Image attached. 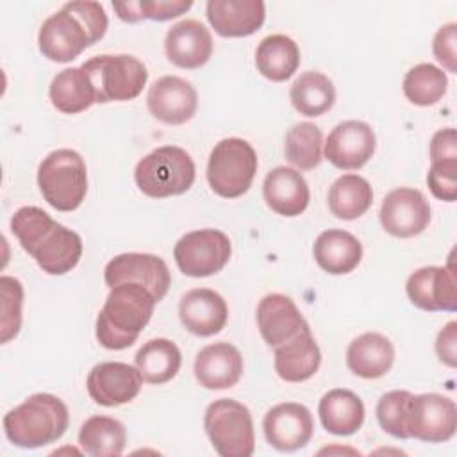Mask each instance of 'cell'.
Masks as SVG:
<instances>
[{
  "label": "cell",
  "mask_w": 457,
  "mask_h": 457,
  "mask_svg": "<svg viewBox=\"0 0 457 457\" xmlns=\"http://www.w3.org/2000/svg\"><path fill=\"white\" fill-rule=\"evenodd\" d=\"M427 184L437 200L455 202V198H457V161L430 162Z\"/></svg>",
  "instance_id": "f35d334b"
},
{
  "label": "cell",
  "mask_w": 457,
  "mask_h": 457,
  "mask_svg": "<svg viewBox=\"0 0 457 457\" xmlns=\"http://www.w3.org/2000/svg\"><path fill=\"white\" fill-rule=\"evenodd\" d=\"M146 105L155 120L166 125H180L195 116L198 95L186 79L164 75L148 89Z\"/></svg>",
  "instance_id": "ac0fdd59"
},
{
  "label": "cell",
  "mask_w": 457,
  "mask_h": 457,
  "mask_svg": "<svg viewBox=\"0 0 457 457\" xmlns=\"http://www.w3.org/2000/svg\"><path fill=\"white\" fill-rule=\"evenodd\" d=\"M62 7L79 18V21L84 25L87 34L91 36L93 45L104 37L109 20L102 4L91 2V0H77V2H68Z\"/></svg>",
  "instance_id": "ab89813d"
},
{
  "label": "cell",
  "mask_w": 457,
  "mask_h": 457,
  "mask_svg": "<svg viewBox=\"0 0 457 457\" xmlns=\"http://www.w3.org/2000/svg\"><path fill=\"white\" fill-rule=\"evenodd\" d=\"M243 375L239 350L225 341L204 346L195 359V377L205 389H228Z\"/></svg>",
  "instance_id": "603a6c76"
},
{
  "label": "cell",
  "mask_w": 457,
  "mask_h": 457,
  "mask_svg": "<svg viewBox=\"0 0 457 457\" xmlns=\"http://www.w3.org/2000/svg\"><path fill=\"white\" fill-rule=\"evenodd\" d=\"M96 95V104L129 102L143 91L148 71L146 66L134 55H96L80 66Z\"/></svg>",
  "instance_id": "8992f818"
},
{
  "label": "cell",
  "mask_w": 457,
  "mask_h": 457,
  "mask_svg": "<svg viewBox=\"0 0 457 457\" xmlns=\"http://www.w3.org/2000/svg\"><path fill=\"white\" fill-rule=\"evenodd\" d=\"M257 173V154L241 137H227L216 143L207 162V182L223 198L245 195Z\"/></svg>",
  "instance_id": "ba28073f"
},
{
  "label": "cell",
  "mask_w": 457,
  "mask_h": 457,
  "mask_svg": "<svg viewBox=\"0 0 457 457\" xmlns=\"http://www.w3.org/2000/svg\"><path fill=\"white\" fill-rule=\"evenodd\" d=\"M114 11L118 12V18L129 23H136L141 18V11H139V2H112Z\"/></svg>",
  "instance_id": "f6af8a7d"
},
{
  "label": "cell",
  "mask_w": 457,
  "mask_h": 457,
  "mask_svg": "<svg viewBox=\"0 0 457 457\" xmlns=\"http://www.w3.org/2000/svg\"><path fill=\"white\" fill-rule=\"evenodd\" d=\"M262 195L271 211L287 218L302 214L311 200L307 180L287 166H277L264 177Z\"/></svg>",
  "instance_id": "cb8c5ba5"
},
{
  "label": "cell",
  "mask_w": 457,
  "mask_h": 457,
  "mask_svg": "<svg viewBox=\"0 0 457 457\" xmlns=\"http://www.w3.org/2000/svg\"><path fill=\"white\" fill-rule=\"evenodd\" d=\"M191 0H139V11L143 20L166 21L189 11Z\"/></svg>",
  "instance_id": "b9f144b4"
},
{
  "label": "cell",
  "mask_w": 457,
  "mask_h": 457,
  "mask_svg": "<svg viewBox=\"0 0 457 457\" xmlns=\"http://www.w3.org/2000/svg\"><path fill=\"white\" fill-rule=\"evenodd\" d=\"M375 152L373 129L359 120L337 123L327 137L325 159L339 170L362 168Z\"/></svg>",
  "instance_id": "e0dca14e"
},
{
  "label": "cell",
  "mask_w": 457,
  "mask_h": 457,
  "mask_svg": "<svg viewBox=\"0 0 457 457\" xmlns=\"http://www.w3.org/2000/svg\"><path fill=\"white\" fill-rule=\"evenodd\" d=\"M37 45L41 54L54 62H70L79 57L87 46L93 45L91 36L70 11L50 14L37 34Z\"/></svg>",
  "instance_id": "5bb4252c"
},
{
  "label": "cell",
  "mask_w": 457,
  "mask_h": 457,
  "mask_svg": "<svg viewBox=\"0 0 457 457\" xmlns=\"http://www.w3.org/2000/svg\"><path fill=\"white\" fill-rule=\"evenodd\" d=\"M104 280L109 287L125 282H136L146 287L155 302H161L171 284L166 262L154 253H120L111 259L104 270Z\"/></svg>",
  "instance_id": "8fae6325"
},
{
  "label": "cell",
  "mask_w": 457,
  "mask_h": 457,
  "mask_svg": "<svg viewBox=\"0 0 457 457\" xmlns=\"http://www.w3.org/2000/svg\"><path fill=\"white\" fill-rule=\"evenodd\" d=\"M255 66L268 80L284 82L300 66L298 45L284 34L266 36L255 50Z\"/></svg>",
  "instance_id": "f1b7e54d"
},
{
  "label": "cell",
  "mask_w": 457,
  "mask_h": 457,
  "mask_svg": "<svg viewBox=\"0 0 457 457\" xmlns=\"http://www.w3.org/2000/svg\"><path fill=\"white\" fill-rule=\"evenodd\" d=\"M457 25L455 23H446L443 25L432 41V50L437 59L450 73L457 71Z\"/></svg>",
  "instance_id": "60d3db41"
},
{
  "label": "cell",
  "mask_w": 457,
  "mask_h": 457,
  "mask_svg": "<svg viewBox=\"0 0 457 457\" xmlns=\"http://www.w3.org/2000/svg\"><path fill=\"white\" fill-rule=\"evenodd\" d=\"M373 202L370 182L355 173L341 175L328 189V209L339 220H355L362 216Z\"/></svg>",
  "instance_id": "836d02e7"
},
{
  "label": "cell",
  "mask_w": 457,
  "mask_h": 457,
  "mask_svg": "<svg viewBox=\"0 0 457 457\" xmlns=\"http://www.w3.org/2000/svg\"><path fill=\"white\" fill-rule=\"evenodd\" d=\"M141 384L143 378L137 368L118 361L93 366L86 380L91 400L104 407H118L132 402L139 395Z\"/></svg>",
  "instance_id": "9a60e30c"
},
{
  "label": "cell",
  "mask_w": 457,
  "mask_h": 457,
  "mask_svg": "<svg viewBox=\"0 0 457 457\" xmlns=\"http://www.w3.org/2000/svg\"><path fill=\"white\" fill-rule=\"evenodd\" d=\"M323 134L311 121L293 125L286 134V159L298 170L316 168L323 159Z\"/></svg>",
  "instance_id": "e575fe53"
},
{
  "label": "cell",
  "mask_w": 457,
  "mask_h": 457,
  "mask_svg": "<svg viewBox=\"0 0 457 457\" xmlns=\"http://www.w3.org/2000/svg\"><path fill=\"white\" fill-rule=\"evenodd\" d=\"M321 425L334 436L355 434L364 421V403L350 389H330L318 405Z\"/></svg>",
  "instance_id": "83f0119b"
},
{
  "label": "cell",
  "mask_w": 457,
  "mask_h": 457,
  "mask_svg": "<svg viewBox=\"0 0 457 457\" xmlns=\"http://www.w3.org/2000/svg\"><path fill=\"white\" fill-rule=\"evenodd\" d=\"M402 87L411 104L427 107L443 98L448 87V79L441 68L430 62H421L405 73Z\"/></svg>",
  "instance_id": "d590c367"
},
{
  "label": "cell",
  "mask_w": 457,
  "mask_h": 457,
  "mask_svg": "<svg viewBox=\"0 0 457 457\" xmlns=\"http://www.w3.org/2000/svg\"><path fill=\"white\" fill-rule=\"evenodd\" d=\"M434 161H457V137L455 129H441L430 141V162Z\"/></svg>",
  "instance_id": "7bdbcfd3"
},
{
  "label": "cell",
  "mask_w": 457,
  "mask_h": 457,
  "mask_svg": "<svg viewBox=\"0 0 457 457\" xmlns=\"http://www.w3.org/2000/svg\"><path fill=\"white\" fill-rule=\"evenodd\" d=\"M257 327L264 343L275 348L309 328V323L289 296L270 293L257 305Z\"/></svg>",
  "instance_id": "d6986e66"
},
{
  "label": "cell",
  "mask_w": 457,
  "mask_h": 457,
  "mask_svg": "<svg viewBox=\"0 0 457 457\" xmlns=\"http://www.w3.org/2000/svg\"><path fill=\"white\" fill-rule=\"evenodd\" d=\"M205 14L220 36L245 37L262 27L266 7L261 0H209Z\"/></svg>",
  "instance_id": "7402d4cb"
},
{
  "label": "cell",
  "mask_w": 457,
  "mask_h": 457,
  "mask_svg": "<svg viewBox=\"0 0 457 457\" xmlns=\"http://www.w3.org/2000/svg\"><path fill=\"white\" fill-rule=\"evenodd\" d=\"M2 289V343H9L21 327V305H23V286L18 278L4 275L0 278Z\"/></svg>",
  "instance_id": "74e56055"
},
{
  "label": "cell",
  "mask_w": 457,
  "mask_h": 457,
  "mask_svg": "<svg viewBox=\"0 0 457 457\" xmlns=\"http://www.w3.org/2000/svg\"><path fill=\"white\" fill-rule=\"evenodd\" d=\"M68 425L66 403L50 393H36L4 416V432L20 448L55 443L64 436Z\"/></svg>",
  "instance_id": "3957f363"
},
{
  "label": "cell",
  "mask_w": 457,
  "mask_h": 457,
  "mask_svg": "<svg viewBox=\"0 0 457 457\" xmlns=\"http://www.w3.org/2000/svg\"><path fill=\"white\" fill-rule=\"evenodd\" d=\"M43 198L57 211H75L87 193V170L82 155L71 148L50 152L37 168Z\"/></svg>",
  "instance_id": "277c9868"
},
{
  "label": "cell",
  "mask_w": 457,
  "mask_h": 457,
  "mask_svg": "<svg viewBox=\"0 0 457 457\" xmlns=\"http://www.w3.org/2000/svg\"><path fill=\"white\" fill-rule=\"evenodd\" d=\"M405 291L409 300L423 311L457 309V275L453 261L446 266H425L409 275Z\"/></svg>",
  "instance_id": "4fadbf2b"
},
{
  "label": "cell",
  "mask_w": 457,
  "mask_h": 457,
  "mask_svg": "<svg viewBox=\"0 0 457 457\" xmlns=\"http://www.w3.org/2000/svg\"><path fill=\"white\" fill-rule=\"evenodd\" d=\"M232 253L227 234L216 228H202L184 234L175 248L173 257L179 270L187 277H211L225 268Z\"/></svg>",
  "instance_id": "9c48e42d"
},
{
  "label": "cell",
  "mask_w": 457,
  "mask_h": 457,
  "mask_svg": "<svg viewBox=\"0 0 457 457\" xmlns=\"http://www.w3.org/2000/svg\"><path fill=\"white\" fill-rule=\"evenodd\" d=\"M293 107L303 116H321L336 102V89L332 80L320 71H303L295 79L289 89Z\"/></svg>",
  "instance_id": "d6a6232c"
},
{
  "label": "cell",
  "mask_w": 457,
  "mask_h": 457,
  "mask_svg": "<svg viewBox=\"0 0 457 457\" xmlns=\"http://www.w3.org/2000/svg\"><path fill=\"white\" fill-rule=\"evenodd\" d=\"M409 437L425 443H445L457 428V407L448 396L437 393L411 395L405 414Z\"/></svg>",
  "instance_id": "30bf717a"
},
{
  "label": "cell",
  "mask_w": 457,
  "mask_h": 457,
  "mask_svg": "<svg viewBox=\"0 0 457 457\" xmlns=\"http://www.w3.org/2000/svg\"><path fill=\"white\" fill-rule=\"evenodd\" d=\"M266 441L278 452L303 448L314 432L309 409L296 402H284L271 407L262 421Z\"/></svg>",
  "instance_id": "2e32d148"
},
{
  "label": "cell",
  "mask_w": 457,
  "mask_h": 457,
  "mask_svg": "<svg viewBox=\"0 0 457 457\" xmlns=\"http://www.w3.org/2000/svg\"><path fill=\"white\" fill-rule=\"evenodd\" d=\"M155 298L136 282L111 287L96 318V339L107 350H123L136 343L154 314Z\"/></svg>",
  "instance_id": "7a4b0ae2"
},
{
  "label": "cell",
  "mask_w": 457,
  "mask_h": 457,
  "mask_svg": "<svg viewBox=\"0 0 457 457\" xmlns=\"http://www.w3.org/2000/svg\"><path fill=\"white\" fill-rule=\"evenodd\" d=\"M11 232L21 248L34 257L48 275L71 271L82 257V239L71 228L57 223L39 207H20L11 218Z\"/></svg>",
  "instance_id": "6da1fadb"
},
{
  "label": "cell",
  "mask_w": 457,
  "mask_h": 457,
  "mask_svg": "<svg viewBox=\"0 0 457 457\" xmlns=\"http://www.w3.org/2000/svg\"><path fill=\"white\" fill-rule=\"evenodd\" d=\"M395 362L393 343L378 332H364L346 350L348 370L361 378H380Z\"/></svg>",
  "instance_id": "484cf974"
},
{
  "label": "cell",
  "mask_w": 457,
  "mask_h": 457,
  "mask_svg": "<svg viewBox=\"0 0 457 457\" xmlns=\"http://www.w3.org/2000/svg\"><path fill=\"white\" fill-rule=\"evenodd\" d=\"M318 266L330 275H345L353 271L362 259L361 241L339 228L323 230L312 246Z\"/></svg>",
  "instance_id": "4316f807"
},
{
  "label": "cell",
  "mask_w": 457,
  "mask_h": 457,
  "mask_svg": "<svg viewBox=\"0 0 457 457\" xmlns=\"http://www.w3.org/2000/svg\"><path fill=\"white\" fill-rule=\"evenodd\" d=\"M127 443V432L121 421L111 416H91L79 430L80 448L93 457L121 455Z\"/></svg>",
  "instance_id": "1f68e13d"
},
{
  "label": "cell",
  "mask_w": 457,
  "mask_h": 457,
  "mask_svg": "<svg viewBox=\"0 0 457 457\" xmlns=\"http://www.w3.org/2000/svg\"><path fill=\"white\" fill-rule=\"evenodd\" d=\"M191 155L173 145L159 146L145 155L134 171L136 186L150 198H168L186 193L195 182Z\"/></svg>",
  "instance_id": "5b68a950"
},
{
  "label": "cell",
  "mask_w": 457,
  "mask_h": 457,
  "mask_svg": "<svg viewBox=\"0 0 457 457\" xmlns=\"http://www.w3.org/2000/svg\"><path fill=\"white\" fill-rule=\"evenodd\" d=\"M182 355L179 346L164 337L146 341L136 353V368L148 384L170 382L180 370Z\"/></svg>",
  "instance_id": "4dcf8cb0"
},
{
  "label": "cell",
  "mask_w": 457,
  "mask_h": 457,
  "mask_svg": "<svg viewBox=\"0 0 457 457\" xmlns=\"http://www.w3.org/2000/svg\"><path fill=\"white\" fill-rule=\"evenodd\" d=\"M164 52L175 66L196 70L212 55L211 32L196 20H182L166 32Z\"/></svg>",
  "instance_id": "44dd1931"
},
{
  "label": "cell",
  "mask_w": 457,
  "mask_h": 457,
  "mask_svg": "<svg viewBox=\"0 0 457 457\" xmlns=\"http://www.w3.org/2000/svg\"><path fill=\"white\" fill-rule=\"evenodd\" d=\"M380 223L395 237H414L428 227L430 205L420 189H393L382 200Z\"/></svg>",
  "instance_id": "7c38bea8"
},
{
  "label": "cell",
  "mask_w": 457,
  "mask_h": 457,
  "mask_svg": "<svg viewBox=\"0 0 457 457\" xmlns=\"http://www.w3.org/2000/svg\"><path fill=\"white\" fill-rule=\"evenodd\" d=\"M204 428L221 457H250L255 450L252 414L237 400H214L205 411Z\"/></svg>",
  "instance_id": "52a82bcc"
},
{
  "label": "cell",
  "mask_w": 457,
  "mask_h": 457,
  "mask_svg": "<svg viewBox=\"0 0 457 457\" xmlns=\"http://www.w3.org/2000/svg\"><path fill=\"white\" fill-rule=\"evenodd\" d=\"M273 364L277 375L286 382H303L311 378L321 364V352L311 328L275 346Z\"/></svg>",
  "instance_id": "d4e9b609"
},
{
  "label": "cell",
  "mask_w": 457,
  "mask_h": 457,
  "mask_svg": "<svg viewBox=\"0 0 457 457\" xmlns=\"http://www.w3.org/2000/svg\"><path fill=\"white\" fill-rule=\"evenodd\" d=\"M48 93L52 105L64 114H77L96 104L95 89L80 66L59 71L52 79Z\"/></svg>",
  "instance_id": "f546056e"
},
{
  "label": "cell",
  "mask_w": 457,
  "mask_h": 457,
  "mask_svg": "<svg viewBox=\"0 0 457 457\" xmlns=\"http://www.w3.org/2000/svg\"><path fill=\"white\" fill-rule=\"evenodd\" d=\"M182 325L195 336H214L227 325L228 307L220 293L209 287L187 291L179 303Z\"/></svg>",
  "instance_id": "ffe728a7"
},
{
  "label": "cell",
  "mask_w": 457,
  "mask_h": 457,
  "mask_svg": "<svg viewBox=\"0 0 457 457\" xmlns=\"http://www.w3.org/2000/svg\"><path fill=\"white\" fill-rule=\"evenodd\" d=\"M411 393L405 389H395L380 396L377 403V420L384 432L396 439H409L405 428V414Z\"/></svg>",
  "instance_id": "8d00e7d4"
},
{
  "label": "cell",
  "mask_w": 457,
  "mask_h": 457,
  "mask_svg": "<svg viewBox=\"0 0 457 457\" xmlns=\"http://www.w3.org/2000/svg\"><path fill=\"white\" fill-rule=\"evenodd\" d=\"M436 353L441 362L450 368L457 366V323L450 321L437 334L436 339Z\"/></svg>",
  "instance_id": "ee69618b"
}]
</instances>
